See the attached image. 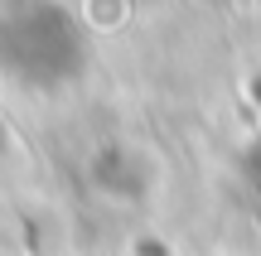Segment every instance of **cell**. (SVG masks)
<instances>
[{"mask_svg": "<svg viewBox=\"0 0 261 256\" xmlns=\"http://www.w3.org/2000/svg\"><path fill=\"white\" fill-rule=\"evenodd\" d=\"M92 68V29L68 0H0V82L29 97L77 87Z\"/></svg>", "mask_w": 261, "mask_h": 256, "instance_id": "1", "label": "cell"}]
</instances>
